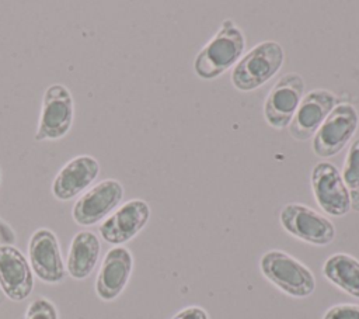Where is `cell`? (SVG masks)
<instances>
[{
	"label": "cell",
	"instance_id": "cell-1",
	"mask_svg": "<svg viewBox=\"0 0 359 319\" xmlns=\"http://www.w3.org/2000/svg\"><path fill=\"white\" fill-rule=\"evenodd\" d=\"M245 37L233 20H223L216 34L205 44L194 59V72L199 79L212 80L243 58Z\"/></svg>",
	"mask_w": 359,
	"mask_h": 319
},
{
	"label": "cell",
	"instance_id": "cell-2",
	"mask_svg": "<svg viewBox=\"0 0 359 319\" xmlns=\"http://www.w3.org/2000/svg\"><path fill=\"white\" fill-rule=\"evenodd\" d=\"M285 51L276 41L266 39L243 55L231 72V83L240 91H252L269 82L282 67Z\"/></svg>",
	"mask_w": 359,
	"mask_h": 319
},
{
	"label": "cell",
	"instance_id": "cell-3",
	"mask_svg": "<svg viewBox=\"0 0 359 319\" xmlns=\"http://www.w3.org/2000/svg\"><path fill=\"white\" fill-rule=\"evenodd\" d=\"M262 275L293 298H306L316 289V278L311 270L289 253L278 249L268 250L259 259Z\"/></svg>",
	"mask_w": 359,
	"mask_h": 319
},
{
	"label": "cell",
	"instance_id": "cell-4",
	"mask_svg": "<svg viewBox=\"0 0 359 319\" xmlns=\"http://www.w3.org/2000/svg\"><path fill=\"white\" fill-rule=\"evenodd\" d=\"M74 97L62 83L49 84L41 100L38 125L34 134L35 142L59 141L65 138L74 122Z\"/></svg>",
	"mask_w": 359,
	"mask_h": 319
},
{
	"label": "cell",
	"instance_id": "cell-5",
	"mask_svg": "<svg viewBox=\"0 0 359 319\" xmlns=\"http://www.w3.org/2000/svg\"><path fill=\"white\" fill-rule=\"evenodd\" d=\"M123 184L116 178H104L86 190L72 207V218L80 226H93L108 218L121 204Z\"/></svg>",
	"mask_w": 359,
	"mask_h": 319
},
{
	"label": "cell",
	"instance_id": "cell-6",
	"mask_svg": "<svg viewBox=\"0 0 359 319\" xmlns=\"http://www.w3.org/2000/svg\"><path fill=\"white\" fill-rule=\"evenodd\" d=\"M358 125V110L349 103L337 104L311 138L313 152L324 159L338 155L352 139Z\"/></svg>",
	"mask_w": 359,
	"mask_h": 319
},
{
	"label": "cell",
	"instance_id": "cell-7",
	"mask_svg": "<svg viewBox=\"0 0 359 319\" xmlns=\"http://www.w3.org/2000/svg\"><path fill=\"white\" fill-rule=\"evenodd\" d=\"M279 222L289 235L314 246L330 245L337 233L327 216L300 202L286 204L279 212Z\"/></svg>",
	"mask_w": 359,
	"mask_h": 319
},
{
	"label": "cell",
	"instance_id": "cell-8",
	"mask_svg": "<svg viewBox=\"0 0 359 319\" xmlns=\"http://www.w3.org/2000/svg\"><path fill=\"white\" fill-rule=\"evenodd\" d=\"M310 184L317 205L331 216H344L351 211V190L345 185L339 169L331 162H318L310 173Z\"/></svg>",
	"mask_w": 359,
	"mask_h": 319
},
{
	"label": "cell",
	"instance_id": "cell-9",
	"mask_svg": "<svg viewBox=\"0 0 359 319\" xmlns=\"http://www.w3.org/2000/svg\"><path fill=\"white\" fill-rule=\"evenodd\" d=\"M306 83L299 73L280 76L268 91L264 103V118L275 129L289 126L303 96Z\"/></svg>",
	"mask_w": 359,
	"mask_h": 319
},
{
	"label": "cell",
	"instance_id": "cell-10",
	"mask_svg": "<svg viewBox=\"0 0 359 319\" xmlns=\"http://www.w3.org/2000/svg\"><path fill=\"white\" fill-rule=\"evenodd\" d=\"M28 261L34 274L46 284H59L67 274L57 236L48 228H39L29 236Z\"/></svg>",
	"mask_w": 359,
	"mask_h": 319
},
{
	"label": "cell",
	"instance_id": "cell-11",
	"mask_svg": "<svg viewBox=\"0 0 359 319\" xmlns=\"http://www.w3.org/2000/svg\"><path fill=\"white\" fill-rule=\"evenodd\" d=\"M150 205L142 198H132L119 205L108 218H105L98 232L101 237L114 246H122L132 240L149 222Z\"/></svg>",
	"mask_w": 359,
	"mask_h": 319
},
{
	"label": "cell",
	"instance_id": "cell-12",
	"mask_svg": "<svg viewBox=\"0 0 359 319\" xmlns=\"http://www.w3.org/2000/svg\"><path fill=\"white\" fill-rule=\"evenodd\" d=\"M101 166L91 155H77L67 160L56 173L50 193L57 201H70L80 197L97 180Z\"/></svg>",
	"mask_w": 359,
	"mask_h": 319
},
{
	"label": "cell",
	"instance_id": "cell-13",
	"mask_svg": "<svg viewBox=\"0 0 359 319\" xmlns=\"http://www.w3.org/2000/svg\"><path fill=\"white\" fill-rule=\"evenodd\" d=\"M337 105V96L325 89H314L306 93L287 126L294 141H309Z\"/></svg>",
	"mask_w": 359,
	"mask_h": 319
},
{
	"label": "cell",
	"instance_id": "cell-14",
	"mask_svg": "<svg viewBox=\"0 0 359 319\" xmlns=\"http://www.w3.org/2000/svg\"><path fill=\"white\" fill-rule=\"evenodd\" d=\"M0 289L14 302L27 299L34 289V271L29 261L13 245H0Z\"/></svg>",
	"mask_w": 359,
	"mask_h": 319
},
{
	"label": "cell",
	"instance_id": "cell-15",
	"mask_svg": "<svg viewBox=\"0 0 359 319\" xmlns=\"http://www.w3.org/2000/svg\"><path fill=\"white\" fill-rule=\"evenodd\" d=\"M133 271V256L125 246L111 247L100 266L95 278V294L102 301L118 298L129 282Z\"/></svg>",
	"mask_w": 359,
	"mask_h": 319
},
{
	"label": "cell",
	"instance_id": "cell-16",
	"mask_svg": "<svg viewBox=\"0 0 359 319\" xmlns=\"http://www.w3.org/2000/svg\"><path fill=\"white\" fill-rule=\"evenodd\" d=\"M101 254L100 237L91 230L77 232L70 242L66 273L74 280H86L95 268Z\"/></svg>",
	"mask_w": 359,
	"mask_h": 319
},
{
	"label": "cell",
	"instance_id": "cell-17",
	"mask_svg": "<svg viewBox=\"0 0 359 319\" xmlns=\"http://www.w3.org/2000/svg\"><path fill=\"white\" fill-rule=\"evenodd\" d=\"M323 275L341 291L359 298V260L348 253H334L323 264Z\"/></svg>",
	"mask_w": 359,
	"mask_h": 319
},
{
	"label": "cell",
	"instance_id": "cell-18",
	"mask_svg": "<svg viewBox=\"0 0 359 319\" xmlns=\"http://www.w3.org/2000/svg\"><path fill=\"white\" fill-rule=\"evenodd\" d=\"M341 176L349 190L359 188V138H356L348 149Z\"/></svg>",
	"mask_w": 359,
	"mask_h": 319
},
{
	"label": "cell",
	"instance_id": "cell-19",
	"mask_svg": "<svg viewBox=\"0 0 359 319\" xmlns=\"http://www.w3.org/2000/svg\"><path fill=\"white\" fill-rule=\"evenodd\" d=\"M24 319H59V313L56 305L50 299L38 297L27 306Z\"/></svg>",
	"mask_w": 359,
	"mask_h": 319
},
{
	"label": "cell",
	"instance_id": "cell-20",
	"mask_svg": "<svg viewBox=\"0 0 359 319\" xmlns=\"http://www.w3.org/2000/svg\"><path fill=\"white\" fill-rule=\"evenodd\" d=\"M323 319H359L358 304H337L327 309Z\"/></svg>",
	"mask_w": 359,
	"mask_h": 319
},
{
	"label": "cell",
	"instance_id": "cell-21",
	"mask_svg": "<svg viewBox=\"0 0 359 319\" xmlns=\"http://www.w3.org/2000/svg\"><path fill=\"white\" fill-rule=\"evenodd\" d=\"M171 319H209V315L202 306L191 305L178 311Z\"/></svg>",
	"mask_w": 359,
	"mask_h": 319
},
{
	"label": "cell",
	"instance_id": "cell-22",
	"mask_svg": "<svg viewBox=\"0 0 359 319\" xmlns=\"http://www.w3.org/2000/svg\"><path fill=\"white\" fill-rule=\"evenodd\" d=\"M351 209L359 212V188L351 190Z\"/></svg>",
	"mask_w": 359,
	"mask_h": 319
},
{
	"label": "cell",
	"instance_id": "cell-23",
	"mask_svg": "<svg viewBox=\"0 0 359 319\" xmlns=\"http://www.w3.org/2000/svg\"><path fill=\"white\" fill-rule=\"evenodd\" d=\"M0 181H1V169H0Z\"/></svg>",
	"mask_w": 359,
	"mask_h": 319
}]
</instances>
